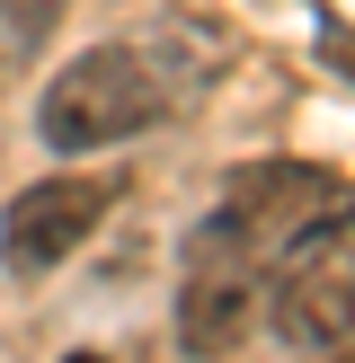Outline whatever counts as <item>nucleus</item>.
Returning <instances> with one entry per match:
<instances>
[{
    "label": "nucleus",
    "instance_id": "nucleus-1",
    "mask_svg": "<svg viewBox=\"0 0 355 363\" xmlns=\"http://www.w3.org/2000/svg\"><path fill=\"white\" fill-rule=\"evenodd\" d=\"M160 116H169V98H160L151 62H142L133 45H89V53H71V62L45 80V98H36V133H45V151H62V160L116 151V142L151 133Z\"/></svg>",
    "mask_w": 355,
    "mask_h": 363
},
{
    "label": "nucleus",
    "instance_id": "nucleus-2",
    "mask_svg": "<svg viewBox=\"0 0 355 363\" xmlns=\"http://www.w3.org/2000/svg\"><path fill=\"white\" fill-rule=\"evenodd\" d=\"M258 319V275H248V222L213 213L187 240V293H178V354L222 363Z\"/></svg>",
    "mask_w": 355,
    "mask_h": 363
},
{
    "label": "nucleus",
    "instance_id": "nucleus-3",
    "mask_svg": "<svg viewBox=\"0 0 355 363\" xmlns=\"http://www.w3.org/2000/svg\"><path fill=\"white\" fill-rule=\"evenodd\" d=\"M106 195H116L106 177H36L0 213V266L9 275H53L62 257H80L89 230L106 222Z\"/></svg>",
    "mask_w": 355,
    "mask_h": 363
},
{
    "label": "nucleus",
    "instance_id": "nucleus-4",
    "mask_svg": "<svg viewBox=\"0 0 355 363\" xmlns=\"http://www.w3.org/2000/svg\"><path fill=\"white\" fill-rule=\"evenodd\" d=\"M133 53L151 62L169 116H187V106L231 71V27H222V18H204V9H178V18H160L151 35H133Z\"/></svg>",
    "mask_w": 355,
    "mask_h": 363
},
{
    "label": "nucleus",
    "instance_id": "nucleus-5",
    "mask_svg": "<svg viewBox=\"0 0 355 363\" xmlns=\"http://www.w3.org/2000/svg\"><path fill=\"white\" fill-rule=\"evenodd\" d=\"M275 337L302 354H337L346 346V257H329V275L320 266H293L275 293Z\"/></svg>",
    "mask_w": 355,
    "mask_h": 363
},
{
    "label": "nucleus",
    "instance_id": "nucleus-6",
    "mask_svg": "<svg viewBox=\"0 0 355 363\" xmlns=\"http://www.w3.org/2000/svg\"><path fill=\"white\" fill-rule=\"evenodd\" d=\"M36 35H45V18L18 9V0H0V80H18V62L36 53Z\"/></svg>",
    "mask_w": 355,
    "mask_h": 363
},
{
    "label": "nucleus",
    "instance_id": "nucleus-7",
    "mask_svg": "<svg viewBox=\"0 0 355 363\" xmlns=\"http://www.w3.org/2000/svg\"><path fill=\"white\" fill-rule=\"evenodd\" d=\"M18 9H36V18H45V27H53V18H62V0H18Z\"/></svg>",
    "mask_w": 355,
    "mask_h": 363
},
{
    "label": "nucleus",
    "instance_id": "nucleus-8",
    "mask_svg": "<svg viewBox=\"0 0 355 363\" xmlns=\"http://www.w3.org/2000/svg\"><path fill=\"white\" fill-rule=\"evenodd\" d=\"M62 363H106V354H62Z\"/></svg>",
    "mask_w": 355,
    "mask_h": 363
}]
</instances>
